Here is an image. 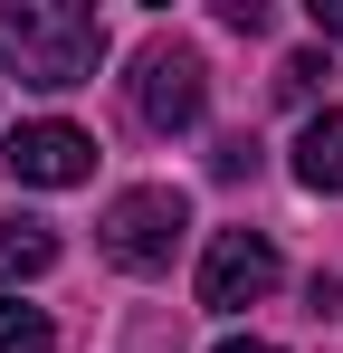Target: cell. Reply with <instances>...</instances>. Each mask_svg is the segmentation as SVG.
Returning <instances> with one entry per match:
<instances>
[{
	"label": "cell",
	"instance_id": "obj_1",
	"mask_svg": "<svg viewBox=\"0 0 343 353\" xmlns=\"http://www.w3.org/2000/svg\"><path fill=\"white\" fill-rule=\"evenodd\" d=\"M0 58L19 67V86H86L105 58V19L86 0H0Z\"/></svg>",
	"mask_w": 343,
	"mask_h": 353
},
{
	"label": "cell",
	"instance_id": "obj_2",
	"mask_svg": "<svg viewBox=\"0 0 343 353\" xmlns=\"http://www.w3.org/2000/svg\"><path fill=\"white\" fill-rule=\"evenodd\" d=\"M181 230H191V201H181L172 181H143V191H124L105 210V258L134 268V277H163L172 248H181Z\"/></svg>",
	"mask_w": 343,
	"mask_h": 353
},
{
	"label": "cell",
	"instance_id": "obj_3",
	"mask_svg": "<svg viewBox=\"0 0 343 353\" xmlns=\"http://www.w3.org/2000/svg\"><path fill=\"white\" fill-rule=\"evenodd\" d=\"M200 96H210V67L191 39H153L143 67H134V115L153 124V134H181V124H200Z\"/></svg>",
	"mask_w": 343,
	"mask_h": 353
},
{
	"label": "cell",
	"instance_id": "obj_4",
	"mask_svg": "<svg viewBox=\"0 0 343 353\" xmlns=\"http://www.w3.org/2000/svg\"><path fill=\"white\" fill-rule=\"evenodd\" d=\"M277 277H286V258H277L258 230H220L210 258H200V305H210V315H238V305L277 296Z\"/></svg>",
	"mask_w": 343,
	"mask_h": 353
},
{
	"label": "cell",
	"instance_id": "obj_5",
	"mask_svg": "<svg viewBox=\"0 0 343 353\" xmlns=\"http://www.w3.org/2000/svg\"><path fill=\"white\" fill-rule=\"evenodd\" d=\"M0 163L19 181H39V191H67V181H86L96 172V134H76V124H19L10 143H0Z\"/></svg>",
	"mask_w": 343,
	"mask_h": 353
},
{
	"label": "cell",
	"instance_id": "obj_6",
	"mask_svg": "<svg viewBox=\"0 0 343 353\" xmlns=\"http://www.w3.org/2000/svg\"><path fill=\"white\" fill-rule=\"evenodd\" d=\"M295 181H305V191H343V105L295 134Z\"/></svg>",
	"mask_w": 343,
	"mask_h": 353
},
{
	"label": "cell",
	"instance_id": "obj_7",
	"mask_svg": "<svg viewBox=\"0 0 343 353\" xmlns=\"http://www.w3.org/2000/svg\"><path fill=\"white\" fill-rule=\"evenodd\" d=\"M57 268V239L39 220H0V277H48Z\"/></svg>",
	"mask_w": 343,
	"mask_h": 353
},
{
	"label": "cell",
	"instance_id": "obj_8",
	"mask_svg": "<svg viewBox=\"0 0 343 353\" xmlns=\"http://www.w3.org/2000/svg\"><path fill=\"white\" fill-rule=\"evenodd\" d=\"M0 353H57L48 315H39V305H19V296H0Z\"/></svg>",
	"mask_w": 343,
	"mask_h": 353
},
{
	"label": "cell",
	"instance_id": "obj_9",
	"mask_svg": "<svg viewBox=\"0 0 343 353\" xmlns=\"http://www.w3.org/2000/svg\"><path fill=\"white\" fill-rule=\"evenodd\" d=\"M315 77H324V58L305 48V58H286V67H277V96H295V105H305V96H315Z\"/></svg>",
	"mask_w": 343,
	"mask_h": 353
},
{
	"label": "cell",
	"instance_id": "obj_10",
	"mask_svg": "<svg viewBox=\"0 0 343 353\" xmlns=\"http://www.w3.org/2000/svg\"><path fill=\"white\" fill-rule=\"evenodd\" d=\"M315 29H324V39H343V0H315Z\"/></svg>",
	"mask_w": 343,
	"mask_h": 353
},
{
	"label": "cell",
	"instance_id": "obj_11",
	"mask_svg": "<svg viewBox=\"0 0 343 353\" xmlns=\"http://www.w3.org/2000/svg\"><path fill=\"white\" fill-rule=\"evenodd\" d=\"M220 353H277V344H248V334H229V344H220Z\"/></svg>",
	"mask_w": 343,
	"mask_h": 353
}]
</instances>
